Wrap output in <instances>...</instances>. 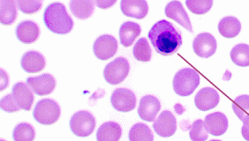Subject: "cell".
Listing matches in <instances>:
<instances>
[{"label": "cell", "instance_id": "obj_1", "mask_svg": "<svg viewBox=\"0 0 249 141\" xmlns=\"http://www.w3.org/2000/svg\"><path fill=\"white\" fill-rule=\"evenodd\" d=\"M149 38L155 50L163 56H170L182 45L181 34L165 19L159 20L149 30Z\"/></svg>", "mask_w": 249, "mask_h": 141}, {"label": "cell", "instance_id": "obj_16", "mask_svg": "<svg viewBox=\"0 0 249 141\" xmlns=\"http://www.w3.org/2000/svg\"><path fill=\"white\" fill-rule=\"evenodd\" d=\"M13 96L20 109L30 110L34 102L32 90L29 85L23 82H18L13 88Z\"/></svg>", "mask_w": 249, "mask_h": 141}, {"label": "cell", "instance_id": "obj_37", "mask_svg": "<svg viewBox=\"0 0 249 141\" xmlns=\"http://www.w3.org/2000/svg\"><path fill=\"white\" fill-rule=\"evenodd\" d=\"M217 141V140H213V141Z\"/></svg>", "mask_w": 249, "mask_h": 141}, {"label": "cell", "instance_id": "obj_6", "mask_svg": "<svg viewBox=\"0 0 249 141\" xmlns=\"http://www.w3.org/2000/svg\"><path fill=\"white\" fill-rule=\"evenodd\" d=\"M129 70V62L126 58L120 56L106 66L104 70V77L109 84H120L127 77Z\"/></svg>", "mask_w": 249, "mask_h": 141}, {"label": "cell", "instance_id": "obj_25", "mask_svg": "<svg viewBox=\"0 0 249 141\" xmlns=\"http://www.w3.org/2000/svg\"><path fill=\"white\" fill-rule=\"evenodd\" d=\"M231 58L236 66H249V45L245 43L237 44L231 51Z\"/></svg>", "mask_w": 249, "mask_h": 141}, {"label": "cell", "instance_id": "obj_4", "mask_svg": "<svg viewBox=\"0 0 249 141\" xmlns=\"http://www.w3.org/2000/svg\"><path fill=\"white\" fill-rule=\"evenodd\" d=\"M34 118L44 125H50L57 122L60 117V107L52 99H43L35 107Z\"/></svg>", "mask_w": 249, "mask_h": 141}, {"label": "cell", "instance_id": "obj_31", "mask_svg": "<svg viewBox=\"0 0 249 141\" xmlns=\"http://www.w3.org/2000/svg\"><path fill=\"white\" fill-rule=\"evenodd\" d=\"M186 5L192 13L196 14H204L211 10L213 2L211 0H187L186 1Z\"/></svg>", "mask_w": 249, "mask_h": 141}, {"label": "cell", "instance_id": "obj_34", "mask_svg": "<svg viewBox=\"0 0 249 141\" xmlns=\"http://www.w3.org/2000/svg\"><path fill=\"white\" fill-rule=\"evenodd\" d=\"M242 122H243V126L241 129L242 136L246 141H249V115L242 120Z\"/></svg>", "mask_w": 249, "mask_h": 141}, {"label": "cell", "instance_id": "obj_11", "mask_svg": "<svg viewBox=\"0 0 249 141\" xmlns=\"http://www.w3.org/2000/svg\"><path fill=\"white\" fill-rule=\"evenodd\" d=\"M161 104L157 97L153 95H145L140 101L138 114L144 121L154 122L160 111Z\"/></svg>", "mask_w": 249, "mask_h": 141}, {"label": "cell", "instance_id": "obj_17", "mask_svg": "<svg viewBox=\"0 0 249 141\" xmlns=\"http://www.w3.org/2000/svg\"><path fill=\"white\" fill-rule=\"evenodd\" d=\"M204 122L208 131L213 136H221L228 129V119L223 113H211L205 118Z\"/></svg>", "mask_w": 249, "mask_h": 141}, {"label": "cell", "instance_id": "obj_14", "mask_svg": "<svg viewBox=\"0 0 249 141\" xmlns=\"http://www.w3.org/2000/svg\"><path fill=\"white\" fill-rule=\"evenodd\" d=\"M122 13L135 19H143L149 12V5L143 0H123L120 3Z\"/></svg>", "mask_w": 249, "mask_h": 141}, {"label": "cell", "instance_id": "obj_30", "mask_svg": "<svg viewBox=\"0 0 249 141\" xmlns=\"http://www.w3.org/2000/svg\"><path fill=\"white\" fill-rule=\"evenodd\" d=\"M231 107L236 116L242 121L249 115V95L244 94L238 96L233 101Z\"/></svg>", "mask_w": 249, "mask_h": 141}, {"label": "cell", "instance_id": "obj_32", "mask_svg": "<svg viewBox=\"0 0 249 141\" xmlns=\"http://www.w3.org/2000/svg\"><path fill=\"white\" fill-rule=\"evenodd\" d=\"M16 5L24 14H34L42 7V1H17Z\"/></svg>", "mask_w": 249, "mask_h": 141}, {"label": "cell", "instance_id": "obj_27", "mask_svg": "<svg viewBox=\"0 0 249 141\" xmlns=\"http://www.w3.org/2000/svg\"><path fill=\"white\" fill-rule=\"evenodd\" d=\"M134 57L141 62H149L151 59V48L146 38H141L133 50Z\"/></svg>", "mask_w": 249, "mask_h": 141}, {"label": "cell", "instance_id": "obj_15", "mask_svg": "<svg viewBox=\"0 0 249 141\" xmlns=\"http://www.w3.org/2000/svg\"><path fill=\"white\" fill-rule=\"evenodd\" d=\"M165 14L168 18L174 19L176 22L183 26L188 31L193 32L191 21L179 1H172L165 7Z\"/></svg>", "mask_w": 249, "mask_h": 141}, {"label": "cell", "instance_id": "obj_10", "mask_svg": "<svg viewBox=\"0 0 249 141\" xmlns=\"http://www.w3.org/2000/svg\"><path fill=\"white\" fill-rule=\"evenodd\" d=\"M154 131L162 138L173 136L177 130V121L173 114L164 110L153 123Z\"/></svg>", "mask_w": 249, "mask_h": 141}, {"label": "cell", "instance_id": "obj_26", "mask_svg": "<svg viewBox=\"0 0 249 141\" xmlns=\"http://www.w3.org/2000/svg\"><path fill=\"white\" fill-rule=\"evenodd\" d=\"M129 141H154L153 133L144 123H135L129 132Z\"/></svg>", "mask_w": 249, "mask_h": 141}, {"label": "cell", "instance_id": "obj_33", "mask_svg": "<svg viewBox=\"0 0 249 141\" xmlns=\"http://www.w3.org/2000/svg\"><path fill=\"white\" fill-rule=\"evenodd\" d=\"M1 108L6 112L13 113L19 111L20 108L16 103L13 94H8L1 100Z\"/></svg>", "mask_w": 249, "mask_h": 141}, {"label": "cell", "instance_id": "obj_36", "mask_svg": "<svg viewBox=\"0 0 249 141\" xmlns=\"http://www.w3.org/2000/svg\"><path fill=\"white\" fill-rule=\"evenodd\" d=\"M8 76L5 70H1V90L5 89L8 86Z\"/></svg>", "mask_w": 249, "mask_h": 141}, {"label": "cell", "instance_id": "obj_28", "mask_svg": "<svg viewBox=\"0 0 249 141\" xmlns=\"http://www.w3.org/2000/svg\"><path fill=\"white\" fill-rule=\"evenodd\" d=\"M36 132L33 126L27 123H21L15 127L13 133L15 141H33Z\"/></svg>", "mask_w": 249, "mask_h": 141}, {"label": "cell", "instance_id": "obj_2", "mask_svg": "<svg viewBox=\"0 0 249 141\" xmlns=\"http://www.w3.org/2000/svg\"><path fill=\"white\" fill-rule=\"evenodd\" d=\"M43 20L52 32L59 35L69 33L73 27L72 18L61 3H53L49 5L43 14Z\"/></svg>", "mask_w": 249, "mask_h": 141}, {"label": "cell", "instance_id": "obj_35", "mask_svg": "<svg viewBox=\"0 0 249 141\" xmlns=\"http://www.w3.org/2000/svg\"><path fill=\"white\" fill-rule=\"evenodd\" d=\"M116 1H96V4L101 9H107L115 4Z\"/></svg>", "mask_w": 249, "mask_h": 141}, {"label": "cell", "instance_id": "obj_3", "mask_svg": "<svg viewBox=\"0 0 249 141\" xmlns=\"http://www.w3.org/2000/svg\"><path fill=\"white\" fill-rule=\"evenodd\" d=\"M199 84L200 75L192 68L178 70L173 79V89L180 96H188L193 94Z\"/></svg>", "mask_w": 249, "mask_h": 141}, {"label": "cell", "instance_id": "obj_20", "mask_svg": "<svg viewBox=\"0 0 249 141\" xmlns=\"http://www.w3.org/2000/svg\"><path fill=\"white\" fill-rule=\"evenodd\" d=\"M122 134V129L116 122L103 123L96 132L97 141H119Z\"/></svg>", "mask_w": 249, "mask_h": 141}, {"label": "cell", "instance_id": "obj_23", "mask_svg": "<svg viewBox=\"0 0 249 141\" xmlns=\"http://www.w3.org/2000/svg\"><path fill=\"white\" fill-rule=\"evenodd\" d=\"M70 9L72 14L78 19H88L94 12L95 2L93 1H71Z\"/></svg>", "mask_w": 249, "mask_h": 141}, {"label": "cell", "instance_id": "obj_19", "mask_svg": "<svg viewBox=\"0 0 249 141\" xmlns=\"http://www.w3.org/2000/svg\"><path fill=\"white\" fill-rule=\"evenodd\" d=\"M38 26L30 20H25L18 25L16 28V35L23 43H32L37 40L39 36Z\"/></svg>", "mask_w": 249, "mask_h": 141}, {"label": "cell", "instance_id": "obj_24", "mask_svg": "<svg viewBox=\"0 0 249 141\" xmlns=\"http://www.w3.org/2000/svg\"><path fill=\"white\" fill-rule=\"evenodd\" d=\"M16 2L15 1H1L0 2V20L4 25H11L15 22L17 16Z\"/></svg>", "mask_w": 249, "mask_h": 141}, {"label": "cell", "instance_id": "obj_9", "mask_svg": "<svg viewBox=\"0 0 249 141\" xmlns=\"http://www.w3.org/2000/svg\"><path fill=\"white\" fill-rule=\"evenodd\" d=\"M216 41L215 37L209 33H201L195 38L193 49L197 56L202 58L211 57L216 51Z\"/></svg>", "mask_w": 249, "mask_h": 141}, {"label": "cell", "instance_id": "obj_5", "mask_svg": "<svg viewBox=\"0 0 249 141\" xmlns=\"http://www.w3.org/2000/svg\"><path fill=\"white\" fill-rule=\"evenodd\" d=\"M96 126V120L91 113L85 110L78 111L72 115L70 120V128L74 135L88 137L91 135Z\"/></svg>", "mask_w": 249, "mask_h": 141}, {"label": "cell", "instance_id": "obj_21", "mask_svg": "<svg viewBox=\"0 0 249 141\" xmlns=\"http://www.w3.org/2000/svg\"><path fill=\"white\" fill-rule=\"evenodd\" d=\"M142 31L139 24L126 21L121 25L120 28V38L121 44L124 47H129L134 40L138 37Z\"/></svg>", "mask_w": 249, "mask_h": 141}, {"label": "cell", "instance_id": "obj_13", "mask_svg": "<svg viewBox=\"0 0 249 141\" xmlns=\"http://www.w3.org/2000/svg\"><path fill=\"white\" fill-rule=\"evenodd\" d=\"M219 94L212 88H204L197 93L195 97V104L198 109L207 111L216 107L219 103Z\"/></svg>", "mask_w": 249, "mask_h": 141}, {"label": "cell", "instance_id": "obj_7", "mask_svg": "<svg viewBox=\"0 0 249 141\" xmlns=\"http://www.w3.org/2000/svg\"><path fill=\"white\" fill-rule=\"evenodd\" d=\"M110 103L116 110L120 112H129L136 106V96L131 90L118 88L111 94Z\"/></svg>", "mask_w": 249, "mask_h": 141}, {"label": "cell", "instance_id": "obj_12", "mask_svg": "<svg viewBox=\"0 0 249 141\" xmlns=\"http://www.w3.org/2000/svg\"><path fill=\"white\" fill-rule=\"evenodd\" d=\"M27 84L37 95H47L53 93L56 87V81L51 74H42L37 77H31L27 80Z\"/></svg>", "mask_w": 249, "mask_h": 141}, {"label": "cell", "instance_id": "obj_29", "mask_svg": "<svg viewBox=\"0 0 249 141\" xmlns=\"http://www.w3.org/2000/svg\"><path fill=\"white\" fill-rule=\"evenodd\" d=\"M209 131L205 122L198 119L193 123L189 132V137L192 141H205L209 137Z\"/></svg>", "mask_w": 249, "mask_h": 141}, {"label": "cell", "instance_id": "obj_8", "mask_svg": "<svg viewBox=\"0 0 249 141\" xmlns=\"http://www.w3.org/2000/svg\"><path fill=\"white\" fill-rule=\"evenodd\" d=\"M118 50V42L110 35H104L97 38L93 46L96 57L100 60H108L114 56Z\"/></svg>", "mask_w": 249, "mask_h": 141}, {"label": "cell", "instance_id": "obj_38", "mask_svg": "<svg viewBox=\"0 0 249 141\" xmlns=\"http://www.w3.org/2000/svg\"><path fill=\"white\" fill-rule=\"evenodd\" d=\"M3 141V140H2V141Z\"/></svg>", "mask_w": 249, "mask_h": 141}, {"label": "cell", "instance_id": "obj_22", "mask_svg": "<svg viewBox=\"0 0 249 141\" xmlns=\"http://www.w3.org/2000/svg\"><path fill=\"white\" fill-rule=\"evenodd\" d=\"M241 30V23L240 20L232 17L228 16L221 19L218 24V31L222 36L225 38H233L240 34Z\"/></svg>", "mask_w": 249, "mask_h": 141}, {"label": "cell", "instance_id": "obj_18", "mask_svg": "<svg viewBox=\"0 0 249 141\" xmlns=\"http://www.w3.org/2000/svg\"><path fill=\"white\" fill-rule=\"evenodd\" d=\"M20 64L25 71L35 73L43 70L45 66V59L41 53L32 51L25 53Z\"/></svg>", "mask_w": 249, "mask_h": 141}]
</instances>
